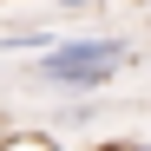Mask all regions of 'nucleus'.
<instances>
[{"mask_svg":"<svg viewBox=\"0 0 151 151\" xmlns=\"http://www.w3.org/2000/svg\"><path fill=\"white\" fill-rule=\"evenodd\" d=\"M138 7H151V0H138Z\"/></svg>","mask_w":151,"mask_h":151,"instance_id":"39448f33","label":"nucleus"},{"mask_svg":"<svg viewBox=\"0 0 151 151\" xmlns=\"http://www.w3.org/2000/svg\"><path fill=\"white\" fill-rule=\"evenodd\" d=\"M0 151H59L46 132H0Z\"/></svg>","mask_w":151,"mask_h":151,"instance_id":"f03ea898","label":"nucleus"},{"mask_svg":"<svg viewBox=\"0 0 151 151\" xmlns=\"http://www.w3.org/2000/svg\"><path fill=\"white\" fill-rule=\"evenodd\" d=\"M112 151H151V145H112Z\"/></svg>","mask_w":151,"mask_h":151,"instance_id":"20e7f679","label":"nucleus"},{"mask_svg":"<svg viewBox=\"0 0 151 151\" xmlns=\"http://www.w3.org/2000/svg\"><path fill=\"white\" fill-rule=\"evenodd\" d=\"M125 59H132V40H118V33H79V40H53L46 46L33 59V79L59 86V92H99V86L118 79Z\"/></svg>","mask_w":151,"mask_h":151,"instance_id":"f257e3e1","label":"nucleus"},{"mask_svg":"<svg viewBox=\"0 0 151 151\" xmlns=\"http://www.w3.org/2000/svg\"><path fill=\"white\" fill-rule=\"evenodd\" d=\"M86 7H99V0H59V13H86Z\"/></svg>","mask_w":151,"mask_h":151,"instance_id":"7ed1b4c3","label":"nucleus"}]
</instances>
